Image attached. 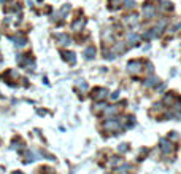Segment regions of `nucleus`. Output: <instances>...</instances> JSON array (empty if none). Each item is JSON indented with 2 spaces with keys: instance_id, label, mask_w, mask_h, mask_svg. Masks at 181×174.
Listing matches in <instances>:
<instances>
[{
  "instance_id": "obj_8",
  "label": "nucleus",
  "mask_w": 181,
  "mask_h": 174,
  "mask_svg": "<svg viewBox=\"0 0 181 174\" xmlns=\"http://www.w3.org/2000/svg\"><path fill=\"white\" fill-rule=\"evenodd\" d=\"M84 58H86V59H94L95 58V48L94 47L86 48V51H84Z\"/></svg>"
},
{
  "instance_id": "obj_3",
  "label": "nucleus",
  "mask_w": 181,
  "mask_h": 174,
  "mask_svg": "<svg viewBox=\"0 0 181 174\" xmlns=\"http://www.w3.org/2000/svg\"><path fill=\"white\" fill-rule=\"evenodd\" d=\"M159 145H161V150L165 155H168L173 150V144L170 142V141H167V139H161V142H159Z\"/></svg>"
},
{
  "instance_id": "obj_10",
  "label": "nucleus",
  "mask_w": 181,
  "mask_h": 174,
  "mask_svg": "<svg viewBox=\"0 0 181 174\" xmlns=\"http://www.w3.org/2000/svg\"><path fill=\"white\" fill-rule=\"evenodd\" d=\"M84 22H86V21H84V18H81V19H78V21H75V22H73V31H81L83 29V26H84Z\"/></svg>"
},
{
  "instance_id": "obj_19",
  "label": "nucleus",
  "mask_w": 181,
  "mask_h": 174,
  "mask_svg": "<svg viewBox=\"0 0 181 174\" xmlns=\"http://www.w3.org/2000/svg\"><path fill=\"white\" fill-rule=\"evenodd\" d=\"M124 150H127V144H121L119 145V152H124Z\"/></svg>"
},
{
  "instance_id": "obj_16",
  "label": "nucleus",
  "mask_w": 181,
  "mask_h": 174,
  "mask_svg": "<svg viewBox=\"0 0 181 174\" xmlns=\"http://www.w3.org/2000/svg\"><path fill=\"white\" fill-rule=\"evenodd\" d=\"M137 19H138L137 14H129L127 18H126V21H127V22H132V24H135V22H137Z\"/></svg>"
},
{
  "instance_id": "obj_2",
  "label": "nucleus",
  "mask_w": 181,
  "mask_h": 174,
  "mask_svg": "<svg viewBox=\"0 0 181 174\" xmlns=\"http://www.w3.org/2000/svg\"><path fill=\"white\" fill-rule=\"evenodd\" d=\"M141 70V63L140 61H130V63L127 64V72L129 74H138V72Z\"/></svg>"
},
{
  "instance_id": "obj_21",
  "label": "nucleus",
  "mask_w": 181,
  "mask_h": 174,
  "mask_svg": "<svg viewBox=\"0 0 181 174\" xmlns=\"http://www.w3.org/2000/svg\"><path fill=\"white\" fill-rule=\"evenodd\" d=\"M156 89H157V91H159V93H162V91H164V89H165V85H161L159 88H156Z\"/></svg>"
},
{
  "instance_id": "obj_12",
  "label": "nucleus",
  "mask_w": 181,
  "mask_h": 174,
  "mask_svg": "<svg viewBox=\"0 0 181 174\" xmlns=\"http://www.w3.org/2000/svg\"><path fill=\"white\" fill-rule=\"evenodd\" d=\"M159 83V78L157 77H149L148 80L145 82V86H152V85H157Z\"/></svg>"
},
{
  "instance_id": "obj_20",
  "label": "nucleus",
  "mask_w": 181,
  "mask_h": 174,
  "mask_svg": "<svg viewBox=\"0 0 181 174\" xmlns=\"http://www.w3.org/2000/svg\"><path fill=\"white\" fill-rule=\"evenodd\" d=\"M111 98H113V99H118V98H119V91L113 93V94H111Z\"/></svg>"
},
{
  "instance_id": "obj_14",
  "label": "nucleus",
  "mask_w": 181,
  "mask_h": 174,
  "mask_svg": "<svg viewBox=\"0 0 181 174\" xmlns=\"http://www.w3.org/2000/svg\"><path fill=\"white\" fill-rule=\"evenodd\" d=\"M121 3H122V0H110V8L116 10V8H119Z\"/></svg>"
},
{
  "instance_id": "obj_11",
  "label": "nucleus",
  "mask_w": 181,
  "mask_h": 174,
  "mask_svg": "<svg viewBox=\"0 0 181 174\" xmlns=\"http://www.w3.org/2000/svg\"><path fill=\"white\" fill-rule=\"evenodd\" d=\"M127 43L132 45V47H133V45H137L138 43V35H137V34H130L129 38H127Z\"/></svg>"
},
{
  "instance_id": "obj_6",
  "label": "nucleus",
  "mask_w": 181,
  "mask_h": 174,
  "mask_svg": "<svg viewBox=\"0 0 181 174\" xmlns=\"http://www.w3.org/2000/svg\"><path fill=\"white\" fill-rule=\"evenodd\" d=\"M11 40H13L14 45H18V47H24V45H26V37L21 35V34H18V35H14V37H11Z\"/></svg>"
},
{
  "instance_id": "obj_15",
  "label": "nucleus",
  "mask_w": 181,
  "mask_h": 174,
  "mask_svg": "<svg viewBox=\"0 0 181 174\" xmlns=\"http://www.w3.org/2000/svg\"><path fill=\"white\" fill-rule=\"evenodd\" d=\"M119 110V107L118 105H113V107H108L105 110V115H111V114H116V112Z\"/></svg>"
},
{
  "instance_id": "obj_5",
  "label": "nucleus",
  "mask_w": 181,
  "mask_h": 174,
  "mask_svg": "<svg viewBox=\"0 0 181 174\" xmlns=\"http://www.w3.org/2000/svg\"><path fill=\"white\" fill-rule=\"evenodd\" d=\"M60 56H62V59L69 61V63H75V59H76L75 51H62V53H60Z\"/></svg>"
},
{
  "instance_id": "obj_4",
  "label": "nucleus",
  "mask_w": 181,
  "mask_h": 174,
  "mask_svg": "<svg viewBox=\"0 0 181 174\" xmlns=\"http://www.w3.org/2000/svg\"><path fill=\"white\" fill-rule=\"evenodd\" d=\"M103 128H105V130H108V131H115V130L119 128V121H118L116 118L115 120H106L103 123Z\"/></svg>"
},
{
  "instance_id": "obj_23",
  "label": "nucleus",
  "mask_w": 181,
  "mask_h": 174,
  "mask_svg": "<svg viewBox=\"0 0 181 174\" xmlns=\"http://www.w3.org/2000/svg\"><path fill=\"white\" fill-rule=\"evenodd\" d=\"M179 24H181V22H179Z\"/></svg>"
},
{
  "instance_id": "obj_7",
  "label": "nucleus",
  "mask_w": 181,
  "mask_h": 174,
  "mask_svg": "<svg viewBox=\"0 0 181 174\" xmlns=\"http://www.w3.org/2000/svg\"><path fill=\"white\" fill-rule=\"evenodd\" d=\"M106 94H108V91H106L105 88H97V93L94 94V99H97V101L99 99H103Z\"/></svg>"
},
{
  "instance_id": "obj_1",
  "label": "nucleus",
  "mask_w": 181,
  "mask_h": 174,
  "mask_svg": "<svg viewBox=\"0 0 181 174\" xmlns=\"http://www.w3.org/2000/svg\"><path fill=\"white\" fill-rule=\"evenodd\" d=\"M143 16L145 19H152L156 16V7L152 3H145L143 5Z\"/></svg>"
},
{
  "instance_id": "obj_22",
  "label": "nucleus",
  "mask_w": 181,
  "mask_h": 174,
  "mask_svg": "<svg viewBox=\"0 0 181 174\" xmlns=\"http://www.w3.org/2000/svg\"><path fill=\"white\" fill-rule=\"evenodd\" d=\"M152 70H154V67H152L151 63H148V72H152Z\"/></svg>"
},
{
  "instance_id": "obj_13",
  "label": "nucleus",
  "mask_w": 181,
  "mask_h": 174,
  "mask_svg": "<svg viewBox=\"0 0 181 174\" xmlns=\"http://www.w3.org/2000/svg\"><path fill=\"white\" fill-rule=\"evenodd\" d=\"M173 101H175V96H173V94H167V96L164 98V104H165V105H173V104H175Z\"/></svg>"
},
{
  "instance_id": "obj_17",
  "label": "nucleus",
  "mask_w": 181,
  "mask_h": 174,
  "mask_svg": "<svg viewBox=\"0 0 181 174\" xmlns=\"http://www.w3.org/2000/svg\"><path fill=\"white\" fill-rule=\"evenodd\" d=\"M60 42L64 43V45H69L70 43V40H69V37H67V35H60Z\"/></svg>"
},
{
  "instance_id": "obj_18",
  "label": "nucleus",
  "mask_w": 181,
  "mask_h": 174,
  "mask_svg": "<svg viewBox=\"0 0 181 174\" xmlns=\"http://www.w3.org/2000/svg\"><path fill=\"white\" fill-rule=\"evenodd\" d=\"M124 5H126L127 8H132L133 5H135V2H133V0H126V2H124Z\"/></svg>"
},
{
  "instance_id": "obj_9",
  "label": "nucleus",
  "mask_w": 181,
  "mask_h": 174,
  "mask_svg": "<svg viewBox=\"0 0 181 174\" xmlns=\"http://www.w3.org/2000/svg\"><path fill=\"white\" fill-rule=\"evenodd\" d=\"M164 29H165V21H161L159 24H157V27H154L152 31H154V34H156L157 37H159L161 34H162V31H164Z\"/></svg>"
}]
</instances>
